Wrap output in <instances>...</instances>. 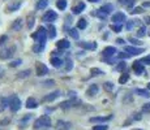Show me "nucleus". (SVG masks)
<instances>
[{
  "instance_id": "nucleus-41",
  "label": "nucleus",
  "mask_w": 150,
  "mask_h": 130,
  "mask_svg": "<svg viewBox=\"0 0 150 130\" xmlns=\"http://www.w3.org/2000/svg\"><path fill=\"white\" fill-rule=\"evenodd\" d=\"M142 112H145V113H150V103H146L142 105Z\"/></svg>"
},
{
  "instance_id": "nucleus-4",
  "label": "nucleus",
  "mask_w": 150,
  "mask_h": 130,
  "mask_svg": "<svg viewBox=\"0 0 150 130\" xmlns=\"http://www.w3.org/2000/svg\"><path fill=\"white\" fill-rule=\"evenodd\" d=\"M56 20H57L56 12H54V11H51V9L47 11L42 17V21H45V22H54V21H56Z\"/></svg>"
},
{
  "instance_id": "nucleus-8",
  "label": "nucleus",
  "mask_w": 150,
  "mask_h": 130,
  "mask_svg": "<svg viewBox=\"0 0 150 130\" xmlns=\"http://www.w3.org/2000/svg\"><path fill=\"white\" fill-rule=\"evenodd\" d=\"M35 69H37V76H46V74L48 73L47 66L45 64H42V63H38V64L35 65Z\"/></svg>"
},
{
  "instance_id": "nucleus-38",
  "label": "nucleus",
  "mask_w": 150,
  "mask_h": 130,
  "mask_svg": "<svg viewBox=\"0 0 150 130\" xmlns=\"http://www.w3.org/2000/svg\"><path fill=\"white\" fill-rule=\"evenodd\" d=\"M96 16H97V17H99V18H102V20H105L106 17H107V14H106L105 12H102L100 9H98L97 12H96Z\"/></svg>"
},
{
  "instance_id": "nucleus-42",
  "label": "nucleus",
  "mask_w": 150,
  "mask_h": 130,
  "mask_svg": "<svg viewBox=\"0 0 150 130\" xmlns=\"http://www.w3.org/2000/svg\"><path fill=\"white\" fill-rule=\"evenodd\" d=\"M125 66H127V64L124 61H122V63H119V65L116 66V70H119V72H122V70H124L125 69Z\"/></svg>"
},
{
  "instance_id": "nucleus-3",
  "label": "nucleus",
  "mask_w": 150,
  "mask_h": 130,
  "mask_svg": "<svg viewBox=\"0 0 150 130\" xmlns=\"http://www.w3.org/2000/svg\"><path fill=\"white\" fill-rule=\"evenodd\" d=\"M14 51H16V47H14V46H12V47H9V48H7V50L0 51V59H1V60L11 59V57L14 55Z\"/></svg>"
},
{
  "instance_id": "nucleus-18",
  "label": "nucleus",
  "mask_w": 150,
  "mask_h": 130,
  "mask_svg": "<svg viewBox=\"0 0 150 130\" xmlns=\"http://www.w3.org/2000/svg\"><path fill=\"white\" fill-rule=\"evenodd\" d=\"M74 103H80V102H77V100H74V99L67 100V102H63L62 104H60V107H62V108H64V109H67V108H71V107L77 105V104H74Z\"/></svg>"
},
{
  "instance_id": "nucleus-43",
  "label": "nucleus",
  "mask_w": 150,
  "mask_h": 130,
  "mask_svg": "<svg viewBox=\"0 0 150 130\" xmlns=\"http://www.w3.org/2000/svg\"><path fill=\"white\" fill-rule=\"evenodd\" d=\"M108 126L107 125H96L93 128V130H107Z\"/></svg>"
},
{
  "instance_id": "nucleus-44",
  "label": "nucleus",
  "mask_w": 150,
  "mask_h": 130,
  "mask_svg": "<svg viewBox=\"0 0 150 130\" xmlns=\"http://www.w3.org/2000/svg\"><path fill=\"white\" fill-rule=\"evenodd\" d=\"M33 25H34V17L33 16L28 17V26H29V29L33 27Z\"/></svg>"
},
{
  "instance_id": "nucleus-56",
  "label": "nucleus",
  "mask_w": 150,
  "mask_h": 130,
  "mask_svg": "<svg viewBox=\"0 0 150 130\" xmlns=\"http://www.w3.org/2000/svg\"><path fill=\"white\" fill-rule=\"evenodd\" d=\"M89 1H90V3H98L99 0H89Z\"/></svg>"
},
{
  "instance_id": "nucleus-2",
  "label": "nucleus",
  "mask_w": 150,
  "mask_h": 130,
  "mask_svg": "<svg viewBox=\"0 0 150 130\" xmlns=\"http://www.w3.org/2000/svg\"><path fill=\"white\" fill-rule=\"evenodd\" d=\"M47 37H48V33L46 31V29L41 26L38 29L35 34H33V38L37 40V43H41V44H46V40H47Z\"/></svg>"
},
{
  "instance_id": "nucleus-53",
  "label": "nucleus",
  "mask_w": 150,
  "mask_h": 130,
  "mask_svg": "<svg viewBox=\"0 0 150 130\" xmlns=\"http://www.w3.org/2000/svg\"><path fill=\"white\" fill-rule=\"evenodd\" d=\"M134 120H141V116H140V113H134Z\"/></svg>"
},
{
  "instance_id": "nucleus-33",
  "label": "nucleus",
  "mask_w": 150,
  "mask_h": 130,
  "mask_svg": "<svg viewBox=\"0 0 150 130\" xmlns=\"http://www.w3.org/2000/svg\"><path fill=\"white\" fill-rule=\"evenodd\" d=\"M18 78H26V77H30V70H22L17 74Z\"/></svg>"
},
{
  "instance_id": "nucleus-59",
  "label": "nucleus",
  "mask_w": 150,
  "mask_h": 130,
  "mask_svg": "<svg viewBox=\"0 0 150 130\" xmlns=\"http://www.w3.org/2000/svg\"><path fill=\"white\" fill-rule=\"evenodd\" d=\"M149 35H150V33H149Z\"/></svg>"
},
{
  "instance_id": "nucleus-1",
  "label": "nucleus",
  "mask_w": 150,
  "mask_h": 130,
  "mask_svg": "<svg viewBox=\"0 0 150 130\" xmlns=\"http://www.w3.org/2000/svg\"><path fill=\"white\" fill-rule=\"evenodd\" d=\"M51 125V118L47 115H43L39 118H37L34 122V129H45Z\"/></svg>"
},
{
  "instance_id": "nucleus-16",
  "label": "nucleus",
  "mask_w": 150,
  "mask_h": 130,
  "mask_svg": "<svg viewBox=\"0 0 150 130\" xmlns=\"http://www.w3.org/2000/svg\"><path fill=\"white\" fill-rule=\"evenodd\" d=\"M97 94H98V86L97 85L89 86V89L86 90V95H88V96H96Z\"/></svg>"
},
{
  "instance_id": "nucleus-58",
  "label": "nucleus",
  "mask_w": 150,
  "mask_h": 130,
  "mask_svg": "<svg viewBox=\"0 0 150 130\" xmlns=\"http://www.w3.org/2000/svg\"><path fill=\"white\" fill-rule=\"evenodd\" d=\"M133 130H141V129H133Z\"/></svg>"
},
{
  "instance_id": "nucleus-46",
  "label": "nucleus",
  "mask_w": 150,
  "mask_h": 130,
  "mask_svg": "<svg viewBox=\"0 0 150 130\" xmlns=\"http://www.w3.org/2000/svg\"><path fill=\"white\" fill-rule=\"evenodd\" d=\"M129 56H131L129 53H124V52H120V53H117V57H120V59H128Z\"/></svg>"
},
{
  "instance_id": "nucleus-12",
  "label": "nucleus",
  "mask_w": 150,
  "mask_h": 130,
  "mask_svg": "<svg viewBox=\"0 0 150 130\" xmlns=\"http://www.w3.org/2000/svg\"><path fill=\"white\" fill-rule=\"evenodd\" d=\"M79 46L85 50H96L97 43L96 42H79Z\"/></svg>"
},
{
  "instance_id": "nucleus-23",
  "label": "nucleus",
  "mask_w": 150,
  "mask_h": 130,
  "mask_svg": "<svg viewBox=\"0 0 150 130\" xmlns=\"http://www.w3.org/2000/svg\"><path fill=\"white\" fill-rule=\"evenodd\" d=\"M43 50H45V44H41V43H35V44L33 46V51L35 52V53H41Z\"/></svg>"
},
{
  "instance_id": "nucleus-5",
  "label": "nucleus",
  "mask_w": 150,
  "mask_h": 130,
  "mask_svg": "<svg viewBox=\"0 0 150 130\" xmlns=\"http://www.w3.org/2000/svg\"><path fill=\"white\" fill-rule=\"evenodd\" d=\"M20 107H21V100L18 99L17 96H13L12 99L9 100V108L12 112H17L20 109Z\"/></svg>"
},
{
  "instance_id": "nucleus-57",
  "label": "nucleus",
  "mask_w": 150,
  "mask_h": 130,
  "mask_svg": "<svg viewBox=\"0 0 150 130\" xmlns=\"http://www.w3.org/2000/svg\"><path fill=\"white\" fill-rule=\"evenodd\" d=\"M148 89H149V90H150V82L148 83Z\"/></svg>"
},
{
  "instance_id": "nucleus-7",
  "label": "nucleus",
  "mask_w": 150,
  "mask_h": 130,
  "mask_svg": "<svg viewBox=\"0 0 150 130\" xmlns=\"http://www.w3.org/2000/svg\"><path fill=\"white\" fill-rule=\"evenodd\" d=\"M127 20V17H125V14L122 13V12H117V13H115L114 16H112V21H114V24H119V25H122L124 21Z\"/></svg>"
},
{
  "instance_id": "nucleus-25",
  "label": "nucleus",
  "mask_w": 150,
  "mask_h": 130,
  "mask_svg": "<svg viewBox=\"0 0 150 130\" xmlns=\"http://www.w3.org/2000/svg\"><path fill=\"white\" fill-rule=\"evenodd\" d=\"M100 11L105 12L106 14H108V13H111L112 11H114V7H112V4H106V5H103V7L100 8Z\"/></svg>"
},
{
  "instance_id": "nucleus-60",
  "label": "nucleus",
  "mask_w": 150,
  "mask_h": 130,
  "mask_svg": "<svg viewBox=\"0 0 150 130\" xmlns=\"http://www.w3.org/2000/svg\"><path fill=\"white\" fill-rule=\"evenodd\" d=\"M0 130H1V129H0Z\"/></svg>"
},
{
  "instance_id": "nucleus-37",
  "label": "nucleus",
  "mask_w": 150,
  "mask_h": 130,
  "mask_svg": "<svg viewBox=\"0 0 150 130\" xmlns=\"http://www.w3.org/2000/svg\"><path fill=\"white\" fill-rule=\"evenodd\" d=\"M137 35L140 37H144V35H146V29H145V26H141L140 29H138V31H137Z\"/></svg>"
},
{
  "instance_id": "nucleus-29",
  "label": "nucleus",
  "mask_w": 150,
  "mask_h": 130,
  "mask_svg": "<svg viewBox=\"0 0 150 130\" xmlns=\"http://www.w3.org/2000/svg\"><path fill=\"white\" fill-rule=\"evenodd\" d=\"M20 5H21V3H20V1H16L13 5H9V7L7 8V11H8V12H14V11H17V9L20 8Z\"/></svg>"
},
{
  "instance_id": "nucleus-20",
  "label": "nucleus",
  "mask_w": 150,
  "mask_h": 130,
  "mask_svg": "<svg viewBox=\"0 0 150 130\" xmlns=\"http://www.w3.org/2000/svg\"><path fill=\"white\" fill-rule=\"evenodd\" d=\"M38 107V102H37L34 98H29V99L26 100V108H37Z\"/></svg>"
},
{
  "instance_id": "nucleus-22",
  "label": "nucleus",
  "mask_w": 150,
  "mask_h": 130,
  "mask_svg": "<svg viewBox=\"0 0 150 130\" xmlns=\"http://www.w3.org/2000/svg\"><path fill=\"white\" fill-rule=\"evenodd\" d=\"M47 30H48V37H50V38H55V37H56V29H55V26L52 24L48 25Z\"/></svg>"
},
{
  "instance_id": "nucleus-31",
  "label": "nucleus",
  "mask_w": 150,
  "mask_h": 130,
  "mask_svg": "<svg viewBox=\"0 0 150 130\" xmlns=\"http://www.w3.org/2000/svg\"><path fill=\"white\" fill-rule=\"evenodd\" d=\"M136 92L138 95H141V96H145V98H149L150 96V94H149V91L148 90H142V89H137Z\"/></svg>"
},
{
  "instance_id": "nucleus-36",
  "label": "nucleus",
  "mask_w": 150,
  "mask_h": 130,
  "mask_svg": "<svg viewBox=\"0 0 150 130\" xmlns=\"http://www.w3.org/2000/svg\"><path fill=\"white\" fill-rule=\"evenodd\" d=\"M129 79V76L127 73H124L122 77L119 78V83H122V85H124V83H127V81Z\"/></svg>"
},
{
  "instance_id": "nucleus-11",
  "label": "nucleus",
  "mask_w": 150,
  "mask_h": 130,
  "mask_svg": "<svg viewBox=\"0 0 150 130\" xmlns=\"http://www.w3.org/2000/svg\"><path fill=\"white\" fill-rule=\"evenodd\" d=\"M116 52H117V51H116V48L112 47V46H108V47H106L105 50H103L102 53H103V56H105L106 59H108V57H112V56H114V55L116 53Z\"/></svg>"
},
{
  "instance_id": "nucleus-26",
  "label": "nucleus",
  "mask_w": 150,
  "mask_h": 130,
  "mask_svg": "<svg viewBox=\"0 0 150 130\" xmlns=\"http://www.w3.org/2000/svg\"><path fill=\"white\" fill-rule=\"evenodd\" d=\"M56 7L59 8L60 11H64L67 8V0H57L56 1Z\"/></svg>"
},
{
  "instance_id": "nucleus-19",
  "label": "nucleus",
  "mask_w": 150,
  "mask_h": 130,
  "mask_svg": "<svg viewBox=\"0 0 150 130\" xmlns=\"http://www.w3.org/2000/svg\"><path fill=\"white\" fill-rule=\"evenodd\" d=\"M51 64H52L54 68H60V66H63L64 61H63L60 57H52V59H51Z\"/></svg>"
},
{
  "instance_id": "nucleus-10",
  "label": "nucleus",
  "mask_w": 150,
  "mask_h": 130,
  "mask_svg": "<svg viewBox=\"0 0 150 130\" xmlns=\"http://www.w3.org/2000/svg\"><path fill=\"white\" fill-rule=\"evenodd\" d=\"M125 52H128L129 55H141L142 52H145V50L144 48L133 47V46H128V47H125Z\"/></svg>"
},
{
  "instance_id": "nucleus-35",
  "label": "nucleus",
  "mask_w": 150,
  "mask_h": 130,
  "mask_svg": "<svg viewBox=\"0 0 150 130\" xmlns=\"http://www.w3.org/2000/svg\"><path fill=\"white\" fill-rule=\"evenodd\" d=\"M90 73H91V76H100V74H103V72L98 68H91Z\"/></svg>"
},
{
  "instance_id": "nucleus-32",
  "label": "nucleus",
  "mask_w": 150,
  "mask_h": 130,
  "mask_svg": "<svg viewBox=\"0 0 150 130\" xmlns=\"http://www.w3.org/2000/svg\"><path fill=\"white\" fill-rule=\"evenodd\" d=\"M122 29H123V26H122V25H119V24H114V25H111V30H112V31H115V33H120V31H122Z\"/></svg>"
},
{
  "instance_id": "nucleus-50",
  "label": "nucleus",
  "mask_w": 150,
  "mask_h": 130,
  "mask_svg": "<svg viewBox=\"0 0 150 130\" xmlns=\"http://www.w3.org/2000/svg\"><path fill=\"white\" fill-rule=\"evenodd\" d=\"M68 64H67V68H65V69H67V70H71V69L72 68H73V64H72V61H71V60H68Z\"/></svg>"
},
{
  "instance_id": "nucleus-34",
  "label": "nucleus",
  "mask_w": 150,
  "mask_h": 130,
  "mask_svg": "<svg viewBox=\"0 0 150 130\" xmlns=\"http://www.w3.org/2000/svg\"><path fill=\"white\" fill-rule=\"evenodd\" d=\"M119 3L123 5H127V7H132L134 4V0H119Z\"/></svg>"
},
{
  "instance_id": "nucleus-14",
  "label": "nucleus",
  "mask_w": 150,
  "mask_h": 130,
  "mask_svg": "<svg viewBox=\"0 0 150 130\" xmlns=\"http://www.w3.org/2000/svg\"><path fill=\"white\" fill-rule=\"evenodd\" d=\"M59 96H60V91H54V92H51V94L46 95L42 99V102H54V100Z\"/></svg>"
},
{
  "instance_id": "nucleus-39",
  "label": "nucleus",
  "mask_w": 150,
  "mask_h": 130,
  "mask_svg": "<svg viewBox=\"0 0 150 130\" xmlns=\"http://www.w3.org/2000/svg\"><path fill=\"white\" fill-rule=\"evenodd\" d=\"M144 11H142V7H136V8H133V9L131 11V14H138V13H142Z\"/></svg>"
},
{
  "instance_id": "nucleus-17",
  "label": "nucleus",
  "mask_w": 150,
  "mask_h": 130,
  "mask_svg": "<svg viewBox=\"0 0 150 130\" xmlns=\"http://www.w3.org/2000/svg\"><path fill=\"white\" fill-rule=\"evenodd\" d=\"M69 46H71V43L67 39H62L56 43V47L60 48V50H67V48H69Z\"/></svg>"
},
{
  "instance_id": "nucleus-55",
  "label": "nucleus",
  "mask_w": 150,
  "mask_h": 130,
  "mask_svg": "<svg viewBox=\"0 0 150 130\" xmlns=\"http://www.w3.org/2000/svg\"><path fill=\"white\" fill-rule=\"evenodd\" d=\"M145 21H146V24H150V17H146Z\"/></svg>"
},
{
  "instance_id": "nucleus-40",
  "label": "nucleus",
  "mask_w": 150,
  "mask_h": 130,
  "mask_svg": "<svg viewBox=\"0 0 150 130\" xmlns=\"http://www.w3.org/2000/svg\"><path fill=\"white\" fill-rule=\"evenodd\" d=\"M137 21H138V20H136V21H128V22H127V26H125L127 30H132V27H133V26L136 25V22H137Z\"/></svg>"
},
{
  "instance_id": "nucleus-27",
  "label": "nucleus",
  "mask_w": 150,
  "mask_h": 130,
  "mask_svg": "<svg viewBox=\"0 0 150 130\" xmlns=\"http://www.w3.org/2000/svg\"><path fill=\"white\" fill-rule=\"evenodd\" d=\"M86 26H88L86 20L85 18H80L79 22H77V29H81V30H83V29H86Z\"/></svg>"
},
{
  "instance_id": "nucleus-52",
  "label": "nucleus",
  "mask_w": 150,
  "mask_h": 130,
  "mask_svg": "<svg viewBox=\"0 0 150 130\" xmlns=\"http://www.w3.org/2000/svg\"><path fill=\"white\" fill-rule=\"evenodd\" d=\"M150 7V1H145L142 4V8H149Z\"/></svg>"
},
{
  "instance_id": "nucleus-15",
  "label": "nucleus",
  "mask_w": 150,
  "mask_h": 130,
  "mask_svg": "<svg viewBox=\"0 0 150 130\" xmlns=\"http://www.w3.org/2000/svg\"><path fill=\"white\" fill-rule=\"evenodd\" d=\"M85 7H86L85 3H83V1H79L73 8H72V12H73L74 14H80L83 9H85Z\"/></svg>"
},
{
  "instance_id": "nucleus-49",
  "label": "nucleus",
  "mask_w": 150,
  "mask_h": 130,
  "mask_svg": "<svg viewBox=\"0 0 150 130\" xmlns=\"http://www.w3.org/2000/svg\"><path fill=\"white\" fill-rule=\"evenodd\" d=\"M5 40H8V37H7V35H3L1 38H0V46H1V44H4V43H5Z\"/></svg>"
},
{
  "instance_id": "nucleus-21",
  "label": "nucleus",
  "mask_w": 150,
  "mask_h": 130,
  "mask_svg": "<svg viewBox=\"0 0 150 130\" xmlns=\"http://www.w3.org/2000/svg\"><path fill=\"white\" fill-rule=\"evenodd\" d=\"M21 27H22V20L21 18L14 20V22H13V25H12V30L13 31H17V30H20Z\"/></svg>"
},
{
  "instance_id": "nucleus-13",
  "label": "nucleus",
  "mask_w": 150,
  "mask_h": 130,
  "mask_svg": "<svg viewBox=\"0 0 150 130\" xmlns=\"http://www.w3.org/2000/svg\"><path fill=\"white\" fill-rule=\"evenodd\" d=\"M112 118V115H110V116H106V117H90V122L93 124H98V122H107V121H110Z\"/></svg>"
},
{
  "instance_id": "nucleus-51",
  "label": "nucleus",
  "mask_w": 150,
  "mask_h": 130,
  "mask_svg": "<svg viewBox=\"0 0 150 130\" xmlns=\"http://www.w3.org/2000/svg\"><path fill=\"white\" fill-rule=\"evenodd\" d=\"M46 86H54V83H55V81L54 79H50V81H46Z\"/></svg>"
},
{
  "instance_id": "nucleus-9",
  "label": "nucleus",
  "mask_w": 150,
  "mask_h": 130,
  "mask_svg": "<svg viewBox=\"0 0 150 130\" xmlns=\"http://www.w3.org/2000/svg\"><path fill=\"white\" fill-rule=\"evenodd\" d=\"M72 128V124L68 122V121H63V120H59L56 124V129L57 130H71Z\"/></svg>"
},
{
  "instance_id": "nucleus-54",
  "label": "nucleus",
  "mask_w": 150,
  "mask_h": 130,
  "mask_svg": "<svg viewBox=\"0 0 150 130\" xmlns=\"http://www.w3.org/2000/svg\"><path fill=\"white\" fill-rule=\"evenodd\" d=\"M116 42H117V43H119V44H123V43H124V40L119 38V39H117V40H116Z\"/></svg>"
},
{
  "instance_id": "nucleus-30",
  "label": "nucleus",
  "mask_w": 150,
  "mask_h": 130,
  "mask_svg": "<svg viewBox=\"0 0 150 130\" xmlns=\"http://www.w3.org/2000/svg\"><path fill=\"white\" fill-rule=\"evenodd\" d=\"M103 89H105L106 91H112L114 90V83L112 82H105L103 83Z\"/></svg>"
},
{
  "instance_id": "nucleus-47",
  "label": "nucleus",
  "mask_w": 150,
  "mask_h": 130,
  "mask_svg": "<svg viewBox=\"0 0 150 130\" xmlns=\"http://www.w3.org/2000/svg\"><path fill=\"white\" fill-rule=\"evenodd\" d=\"M129 40H131V43L132 44H134V46H140L142 42H140V40H137V39H134V38H129Z\"/></svg>"
},
{
  "instance_id": "nucleus-6",
  "label": "nucleus",
  "mask_w": 150,
  "mask_h": 130,
  "mask_svg": "<svg viewBox=\"0 0 150 130\" xmlns=\"http://www.w3.org/2000/svg\"><path fill=\"white\" fill-rule=\"evenodd\" d=\"M132 68H133L134 73H136L137 76H141V74L145 73V68H144V64L141 61H134Z\"/></svg>"
},
{
  "instance_id": "nucleus-48",
  "label": "nucleus",
  "mask_w": 150,
  "mask_h": 130,
  "mask_svg": "<svg viewBox=\"0 0 150 130\" xmlns=\"http://www.w3.org/2000/svg\"><path fill=\"white\" fill-rule=\"evenodd\" d=\"M21 63H22V61H21L20 59H18V60H14V61L11 63V66H18L20 64H21Z\"/></svg>"
},
{
  "instance_id": "nucleus-45",
  "label": "nucleus",
  "mask_w": 150,
  "mask_h": 130,
  "mask_svg": "<svg viewBox=\"0 0 150 130\" xmlns=\"http://www.w3.org/2000/svg\"><path fill=\"white\" fill-rule=\"evenodd\" d=\"M141 63H142V64H146V65H149L150 64V55L149 56H146V57H144L142 60H140Z\"/></svg>"
},
{
  "instance_id": "nucleus-24",
  "label": "nucleus",
  "mask_w": 150,
  "mask_h": 130,
  "mask_svg": "<svg viewBox=\"0 0 150 130\" xmlns=\"http://www.w3.org/2000/svg\"><path fill=\"white\" fill-rule=\"evenodd\" d=\"M68 34L71 35V38H73V39H79V29H69L68 30Z\"/></svg>"
},
{
  "instance_id": "nucleus-28",
  "label": "nucleus",
  "mask_w": 150,
  "mask_h": 130,
  "mask_svg": "<svg viewBox=\"0 0 150 130\" xmlns=\"http://www.w3.org/2000/svg\"><path fill=\"white\" fill-rule=\"evenodd\" d=\"M47 5H48V0H39L37 3V8L38 9H45V8H47Z\"/></svg>"
}]
</instances>
